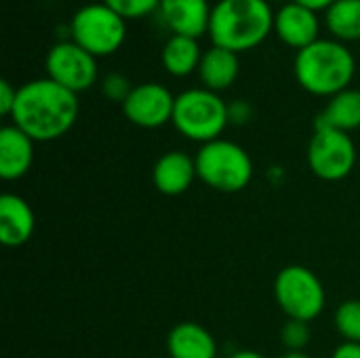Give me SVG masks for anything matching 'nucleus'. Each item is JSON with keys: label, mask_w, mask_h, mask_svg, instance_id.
Instances as JSON below:
<instances>
[{"label": "nucleus", "mask_w": 360, "mask_h": 358, "mask_svg": "<svg viewBox=\"0 0 360 358\" xmlns=\"http://www.w3.org/2000/svg\"><path fill=\"white\" fill-rule=\"evenodd\" d=\"M162 65L169 74L175 76H186L192 70L198 68L200 63V46L198 40L192 36H184V34H173L165 46H162Z\"/></svg>", "instance_id": "19"}, {"label": "nucleus", "mask_w": 360, "mask_h": 358, "mask_svg": "<svg viewBox=\"0 0 360 358\" xmlns=\"http://www.w3.org/2000/svg\"><path fill=\"white\" fill-rule=\"evenodd\" d=\"M34 139L15 124L0 129V177L17 181L27 175L34 165Z\"/></svg>", "instance_id": "14"}, {"label": "nucleus", "mask_w": 360, "mask_h": 358, "mask_svg": "<svg viewBox=\"0 0 360 358\" xmlns=\"http://www.w3.org/2000/svg\"><path fill=\"white\" fill-rule=\"evenodd\" d=\"M356 165V146L350 133L335 129H314L308 143V167L323 181L346 179Z\"/></svg>", "instance_id": "8"}, {"label": "nucleus", "mask_w": 360, "mask_h": 358, "mask_svg": "<svg viewBox=\"0 0 360 358\" xmlns=\"http://www.w3.org/2000/svg\"><path fill=\"white\" fill-rule=\"evenodd\" d=\"M171 122L184 137L209 143L219 139L230 122L228 103L211 89H188L175 95Z\"/></svg>", "instance_id": "5"}, {"label": "nucleus", "mask_w": 360, "mask_h": 358, "mask_svg": "<svg viewBox=\"0 0 360 358\" xmlns=\"http://www.w3.org/2000/svg\"><path fill=\"white\" fill-rule=\"evenodd\" d=\"M46 74L65 89L80 93L97 80L95 55L80 46L76 40H59L46 53Z\"/></svg>", "instance_id": "9"}, {"label": "nucleus", "mask_w": 360, "mask_h": 358, "mask_svg": "<svg viewBox=\"0 0 360 358\" xmlns=\"http://www.w3.org/2000/svg\"><path fill=\"white\" fill-rule=\"evenodd\" d=\"M15 99H17V89L8 80H0V114L2 116H11L15 108Z\"/></svg>", "instance_id": "25"}, {"label": "nucleus", "mask_w": 360, "mask_h": 358, "mask_svg": "<svg viewBox=\"0 0 360 358\" xmlns=\"http://www.w3.org/2000/svg\"><path fill=\"white\" fill-rule=\"evenodd\" d=\"M325 21L338 38H360V0H335L325 11Z\"/></svg>", "instance_id": "20"}, {"label": "nucleus", "mask_w": 360, "mask_h": 358, "mask_svg": "<svg viewBox=\"0 0 360 358\" xmlns=\"http://www.w3.org/2000/svg\"><path fill=\"white\" fill-rule=\"evenodd\" d=\"M314 129H335L344 133L360 129V89L348 87L335 93L316 116Z\"/></svg>", "instance_id": "17"}, {"label": "nucleus", "mask_w": 360, "mask_h": 358, "mask_svg": "<svg viewBox=\"0 0 360 358\" xmlns=\"http://www.w3.org/2000/svg\"><path fill=\"white\" fill-rule=\"evenodd\" d=\"M36 230V213L17 194L0 196V243L8 249L23 247Z\"/></svg>", "instance_id": "13"}, {"label": "nucleus", "mask_w": 360, "mask_h": 358, "mask_svg": "<svg viewBox=\"0 0 360 358\" xmlns=\"http://www.w3.org/2000/svg\"><path fill=\"white\" fill-rule=\"evenodd\" d=\"M175 95L160 82L135 84L131 95L122 103L124 116L143 129H158L173 120Z\"/></svg>", "instance_id": "10"}, {"label": "nucleus", "mask_w": 360, "mask_h": 358, "mask_svg": "<svg viewBox=\"0 0 360 358\" xmlns=\"http://www.w3.org/2000/svg\"><path fill=\"white\" fill-rule=\"evenodd\" d=\"M338 333L344 342L360 344V300H346L338 306L333 317Z\"/></svg>", "instance_id": "21"}, {"label": "nucleus", "mask_w": 360, "mask_h": 358, "mask_svg": "<svg viewBox=\"0 0 360 358\" xmlns=\"http://www.w3.org/2000/svg\"><path fill=\"white\" fill-rule=\"evenodd\" d=\"M331 358H360V344H354V342H344L340 344Z\"/></svg>", "instance_id": "27"}, {"label": "nucleus", "mask_w": 360, "mask_h": 358, "mask_svg": "<svg viewBox=\"0 0 360 358\" xmlns=\"http://www.w3.org/2000/svg\"><path fill=\"white\" fill-rule=\"evenodd\" d=\"M274 30L287 44L300 51L319 40V15L314 8L291 0L274 13Z\"/></svg>", "instance_id": "11"}, {"label": "nucleus", "mask_w": 360, "mask_h": 358, "mask_svg": "<svg viewBox=\"0 0 360 358\" xmlns=\"http://www.w3.org/2000/svg\"><path fill=\"white\" fill-rule=\"evenodd\" d=\"M101 89H103V95L112 101H120L124 103V99L131 95L133 91V84L129 82V78L120 72H108L101 80Z\"/></svg>", "instance_id": "23"}, {"label": "nucleus", "mask_w": 360, "mask_h": 358, "mask_svg": "<svg viewBox=\"0 0 360 358\" xmlns=\"http://www.w3.org/2000/svg\"><path fill=\"white\" fill-rule=\"evenodd\" d=\"M270 27H274V11L268 0H217L211 8L213 44L236 53L259 44Z\"/></svg>", "instance_id": "2"}, {"label": "nucleus", "mask_w": 360, "mask_h": 358, "mask_svg": "<svg viewBox=\"0 0 360 358\" xmlns=\"http://www.w3.org/2000/svg\"><path fill=\"white\" fill-rule=\"evenodd\" d=\"M293 70L297 82L306 91L333 97L335 93L348 89L356 70V61L346 44L319 38L297 51Z\"/></svg>", "instance_id": "3"}, {"label": "nucleus", "mask_w": 360, "mask_h": 358, "mask_svg": "<svg viewBox=\"0 0 360 358\" xmlns=\"http://www.w3.org/2000/svg\"><path fill=\"white\" fill-rule=\"evenodd\" d=\"M230 358H266L264 354H259V352H255V350H238V352H234Z\"/></svg>", "instance_id": "29"}, {"label": "nucleus", "mask_w": 360, "mask_h": 358, "mask_svg": "<svg viewBox=\"0 0 360 358\" xmlns=\"http://www.w3.org/2000/svg\"><path fill=\"white\" fill-rule=\"evenodd\" d=\"M194 160L198 179L215 192L234 194L245 190L253 179V160L249 152L230 139L219 137L202 143Z\"/></svg>", "instance_id": "4"}, {"label": "nucleus", "mask_w": 360, "mask_h": 358, "mask_svg": "<svg viewBox=\"0 0 360 358\" xmlns=\"http://www.w3.org/2000/svg\"><path fill=\"white\" fill-rule=\"evenodd\" d=\"M198 74L205 89H211L215 93L228 89L238 76V53L217 44L209 46L200 57Z\"/></svg>", "instance_id": "18"}, {"label": "nucleus", "mask_w": 360, "mask_h": 358, "mask_svg": "<svg viewBox=\"0 0 360 358\" xmlns=\"http://www.w3.org/2000/svg\"><path fill=\"white\" fill-rule=\"evenodd\" d=\"M169 358H217L215 338L198 323H177L167 335Z\"/></svg>", "instance_id": "16"}, {"label": "nucleus", "mask_w": 360, "mask_h": 358, "mask_svg": "<svg viewBox=\"0 0 360 358\" xmlns=\"http://www.w3.org/2000/svg\"><path fill=\"white\" fill-rule=\"evenodd\" d=\"M295 2H300V4H306V6H310V8H314V11H321V8H329L335 0H295Z\"/></svg>", "instance_id": "28"}, {"label": "nucleus", "mask_w": 360, "mask_h": 358, "mask_svg": "<svg viewBox=\"0 0 360 358\" xmlns=\"http://www.w3.org/2000/svg\"><path fill=\"white\" fill-rule=\"evenodd\" d=\"M196 177V160L181 150L165 152L152 169V181L165 196L186 194Z\"/></svg>", "instance_id": "12"}, {"label": "nucleus", "mask_w": 360, "mask_h": 358, "mask_svg": "<svg viewBox=\"0 0 360 358\" xmlns=\"http://www.w3.org/2000/svg\"><path fill=\"white\" fill-rule=\"evenodd\" d=\"M281 358H312V357H308L306 352H285Z\"/></svg>", "instance_id": "30"}, {"label": "nucleus", "mask_w": 360, "mask_h": 358, "mask_svg": "<svg viewBox=\"0 0 360 358\" xmlns=\"http://www.w3.org/2000/svg\"><path fill=\"white\" fill-rule=\"evenodd\" d=\"M70 32L72 40H76L89 53L110 55L122 44L127 25L124 17L105 2H91L76 8L70 21Z\"/></svg>", "instance_id": "7"}, {"label": "nucleus", "mask_w": 360, "mask_h": 358, "mask_svg": "<svg viewBox=\"0 0 360 358\" xmlns=\"http://www.w3.org/2000/svg\"><path fill=\"white\" fill-rule=\"evenodd\" d=\"M158 8L173 34L198 38L209 30L213 6L207 0H160Z\"/></svg>", "instance_id": "15"}, {"label": "nucleus", "mask_w": 360, "mask_h": 358, "mask_svg": "<svg viewBox=\"0 0 360 358\" xmlns=\"http://www.w3.org/2000/svg\"><path fill=\"white\" fill-rule=\"evenodd\" d=\"M108 6H112L118 15L127 17H141L148 15L150 11H154L160 0H103Z\"/></svg>", "instance_id": "24"}, {"label": "nucleus", "mask_w": 360, "mask_h": 358, "mask_svg": "<svg viewBox=\"0 0 360 358\" xmlns=\"http://www.w3.org/2000/svg\"><path fill=\"white\" fill-rule=\"evenodd\" d=\"M228 114H230V122H236V124H245L251 116H253V110L247 101L238 99V101H232L228 103Z\"/></svg>", "instance_id": "26"}, {"label": "nucleus", "mask_w": 360, "mask_h": 358, "mask_svg": "<svg viewBox=\"0 0 360 358\" xmlns=\"http://www.w3.org/2000/svg\"><path fill=\"white\" fill-rule=\"evenodd\" d=\"M274 298L283 314L291 321L310 323L325 310L327 293L321 279L306 266H287L276 274Z\"/></svg>", "instance_id": "6"}, {"label": "nucleus", "mask_w": 360, "mask_h": 358, "mask_svg": "<svg viewBox=\"0 0 360 358\" xmlns=\"http://www.w3.org/2000/svg\"><path fill=\"white\" fill-rule=\"evenodd\" d=\"M310 340H312L310 323L287 319V323L281 329V342L287 348V352H304Z\"/></svg>", "instance_id": "22"}, {"label": "nucleus", "mask_w": 360, "mask_h": 358, "mask_svg": "<svg viewBox=\"0 0 360 358\" xmlns=\"http://www.w3.org/2000/svg\"><path fill=\"white\" fill-rule=\"evenodd\" d=\"M78 118V95L53 78H34L17 89L11 120L34 141L63 137Z\"/></svg>", "instance_id": "1"}]
</instances>
